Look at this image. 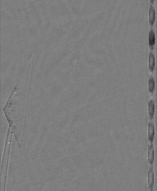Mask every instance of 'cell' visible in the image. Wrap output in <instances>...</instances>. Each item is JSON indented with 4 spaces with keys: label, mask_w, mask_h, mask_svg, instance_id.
Wrapping results in <instances>:
<instances>
[{
    "label": "cell",
    "mask_w": 157,
    "mask_h": 191,
    "mask_svg": "<svg viewBox=\"0 0 157 191\" xmlns=\"http://www.w3.org/2000/svg\"><path fill=\"white\" fill-rule=\"evenodd\" d=\"M150 2L151 3L153 4V3H154V0H150Z\"/></svg>",
    "instance_id": "30bf717a"
},
{
    "label": "cell",
    "mask_w": 157,
    "mask_h": 191,
    "mask_svg": "<svg viewBox=\"0 0 157 191\" xmlns=\"http://www.w3.org/2000/svg\"><path fill=\"white\" fill-rule=\"evenodd\" d=\"M155 82L154 79L152 75L149 77V92L151 94L154 93L155 90Z\"/></svg>",
    "instance_id": "9c48e42d"
},
{
    "label": "cell",
    "mask_w": 157,
    "mask_h": 191,
    "mask_svg": "<svg viewBox=\"0 0 157 191\" xmlns=\"http://www.w3.org/2000/svg\"><path fill=\"white\" fill-rule=\"evenodd\" d=\"M18 85H17L3 109V111L9 122V126L12 128L13 134L16 138L19 146L21 147V143L18 137V120L16 107V98L18 95Z\"/></svg>",
    "instance_id": "6da1fadb"
},
{
    "label": "cell",
    "mask_w": 157,
    "mask_h": 191,
    "mask_svg": "<svg viewBox=\"0 0 157 191\" xmlns=\"http://www.w3.org/2000/svg\"></svg>",
    "instance_id": "8fae6325"
},
{
    "label": "cell",
    "mask_w": 157,
    "mask_h": 191,
    "mask_svg": "<svg viewBox=\"0 0 157 191\" xmlns=\"http://www.w3.org/2000/svg\"><path fill=\"white\" fill-rule=\"evenodd\" d=\"M155 135V128L154 124L149 122L148 124V139L150 143H153L154 141Z\"/></svg>",
    "instance_id": "277c9868"
},
{
    "label": "cell",
    "mask_w": 157,
    "mask_h": 191,
    "mask_svg": "<svg viewBox=\"0 0 157 191\" xmlns=\"http://www.w3.org/2000/svg\"><path fill=\"white\" fill-rule=\"evenodd\" d=\"M149 45L151 50L154 49V46L155 43V35L154 30L153 28H151L149 31Z\"/></svg>",
    "instance_id": "5b68a950"
},
{
    "label": "cell",
    "mask_w": 157,
    "mask_h": 191,
    "mask_svg": "<svg viewBox=\"0 0 157 191\" xmlns=\"http://www.w3.org/2000/svg\"><path fill=\"white\" fill-rule=\"evenodd\" d=\"M155 9L152 4H150L149 10V21L151 26L154 25L155 20Z\"/></svg>",
    "instance_id": "8992f818"
},
{
    "label": "cell",
    "mask_w": 157,
    "mask_h": 191,
    "mask_svg": "<svg viewBox=\"0 0 157 191\" xmlns=\"http://www.w3.org/2000/svg\"><path fill=\"white\" fill-rule=\"evenodd\" d=\"M154 160V151L153 143L149 146L148 151V160L151 167H152Z\"/></svg>",
    "instance_id": "7a4b0ae2"
},
{
    "label": "cell",
    "mask_w": 157,
    "mask_h": 191,
    "mask_svg": "<svg viewBox=\"0 0 157 191\" xmlns=\"http://www.w3.org/2000/svg\"><path fill=\"white\" fill-rule=\"evenodd\" d=\"M155 109L154 102L152 99H151L149 101L148 104V113L149 119L150 120H152L154 118Z\"/></svg>",
    "instance_id": "52a82bcc"
},
{
    "label": "cell",
    "mask_w": 157,
    "mask_h": 191,
    "mask_svg": "<svg viewBox=\"0 0 157 191\" xmlns=\"http://www.w3.org/2000/svg\"><path fill=\"white\" fill-rule=\"evenodd\" d=\"M154 173L152 168H150L148 173V184L150 191L153 190L154 184Z\"/></svg>",
    "instance_id": "3957f363"
},
{
    "label": "cell",
    "mask_w": 157,
    "mask_h": 191,
    "mask_svg": "<svg viewBox=\"0 0 157 191\" xmlns=\"http://www.w3.org/2000/svg\"><path fill=\"white\" fill-rule=\"evenodd\" d=\"M154 54L152 51H150L149 54V69L151 71L154 70L155 62Z\"/></svg>",
    "instance_id": "ba28073f"
}]
</instances>
